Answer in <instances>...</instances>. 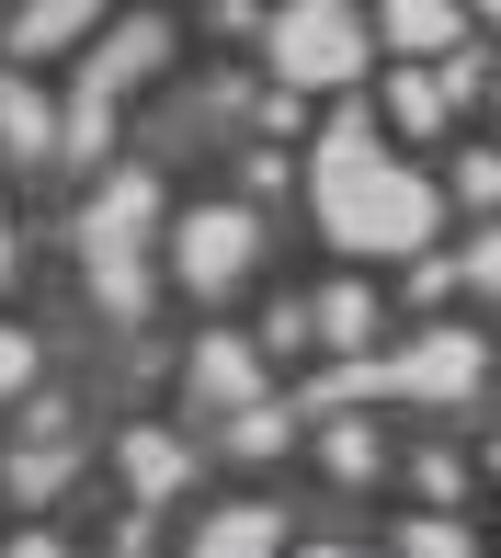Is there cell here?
Returning <instances> with one entry per match:
<instances>
[{
    "label": "cell",
    "mask_w": 501,
    "mask_h": 558,
    "mask_svg": "<svg viewBox=\"0 0 501 558\" xmlns=\"http://www.w3.org/2000/svg\"><path fill=\"white\" fill-rule=\"evenodd\" d=\"M319 217H331L342 251H421L433 217H444V194L421 183V171H388V160H376V125L342 114L331 160H319Z\"/></svg>",
    "instance_id": "obj_1"
},
{
    "label": "cell",
    "mask_w": 501,
    "mask_h": 558,
    "mask_svg": "<svg viewBox=\"0 0 501 558\" xmlns=\"http://www.w3.org/2000/svg\"><path fill=\"white\" fill-rule=\"evenodd\" d=\"M125 478H137L148 501H160V490H183V445H171V434H125Z\"/></svg>",
    "instance_id": "obj_10"
},
{
    "label": "cell",
    "mask_w": 501,
    "mask_h": 558,
    "mask_svg": "<svg viewBox=\"0 0 501 558\" xmlns=\"http://www.w3.org/2000/svg\"><path fill=\"white\" fill-rule=\"evenodd\" d=\"M148 58H160V23H125V35L103 46V58H91V81H81V104H114V92H125V81H137V69H148Z\"/></svg>",
    "instance_id": "obj_7"
},
{
    "label": "cell",
    "mask_w": 501,
    "mask_h": 558,
    "mask_svg": "<svg viewBox=\"0 0 501 558\" xmlns=\"http://www.w3.org/2000/svg\"><path fill=\"white\" fill-rule=\"evenodd\" d=\"M0 263H12V228H0Z\"/></svg>",
    "instance_id": "obj_19"
},
{
    "label": "cell",
    "mask_w": 501,
    "mask_h": 558,
    "mask_svg": "<svg viewBox=\"0 0 501 558\" xmlns=\"http://www.w3.org/2000/svg\"><path fill=\"white\" fill-rule=\"evenodd\" d=\"M331 478H376V434H365V422L331 434Z\"/></svg>",
    "instance_id": "obj_14"
},
{
    "label": "cell",
    "mask_w": 501,
    "mask_h": 558,
    "mask_svg": "<svg viewBox=\"0 0 501 558\" xmlns=\"http://www.w3.org/2000/svg\"><path fill=\"white\" fill-rule=\"evenodd\" d=\"M388 35L399 46H444L456 35V0H388Z\"/></svg>",
    "instance_id": "obj_11"
},
{
    "label": "cell",
    "mask_w": 501,
    "mask_h": 558,
    "mask_svg": "<svg viewBox=\"0 0 501 558\" xmlns=\"http://www.w3.org/2000/svg\"><path fill=\"white\" fill-rule=\"evenodd\" d=\"M411 558H467V536L456 524H411Z\"/></svg>",
    "instance_id": "obj_16"
},
{
    "label": "cell",
    "mask_w": 501,
    "mask_h": 558,
    "mask_svg": "<svg viewBox=\"0 0 501 558\" xmlns=\"http://www.w3.org/2000/svg\"><path fill=\"white\" fill-rule=\"evenodd\" d=\"M273 547H285V524H273L262 501H240V513H217L206 536H194V558H273Z\"/></svg>",
    "instance_id": "obj_6"
},
{
    "label": "cell",
    "mask_w": 501,
    "mask_h": 558,
    "mask_svg": "<svg viewBox=\"0 0 501 558\" xmlns=\"http://www.w3.org/2000/svg\"><path fill=\"white\" fill-rule=\"evenodd\" d=\"M399 388H421V399H467V388H479V342H467V331H433L411 365H399Z\"/></svg>",
    "instance_id": "obj_5"
},
{
    "label": "cell",
    "mask_w": 501,
    "mask_h": 558,
    "mask_svg": "<svg viewBox=\"0 0 501 558\" xmlns=\"http://www.w3.org/2000/svg\"><path fill=\"white\" fill-rule=\"evenodd\" d=\"M467 286H501V240H479V251H467Z\"/></svg>",
    "instance_id": "obj_17"
},
{
    "label": "cell",
    "mask_w": 501,
    "mask_h": 558,
    "mask_svg": "<svg viewBox=\"0 0 501 558\" xmlns=\"http://www.w3.org/2000/svg\"><path fill=\"white\" fill-rule=\"evenodd\" d=\"M23 376H35V342H23V331H0V399H12Z\"/></svg>",
    "instance_id": "obj_15"
},
{
    "label": "cell",
    "mask_w": 501,
    "mask_h": 558,
    "mask_svg": "<svg viewBox=\"0 0 501 558\" xmlns=\"http://www.w3.org/2000/svg\"><path fill=\"white\" fill-rule=\"evenodd\" d=\"M490 12H501V0H490Z\"/></svg>",
    "instance_id": "obj_21"
},
{
    "label": "cell",
    "mask_w": 501,
    "mask_h": 558,
    "mask_svg": "<svg viewBox=\"0 0 501 558\" xmlns=\"http://www.w3.org/2000/svg\"><path fill=\"white\" fill-rule=\"evenodd\" d=\"M12 558H69V547L58 536H12Z\"/></svg>",
    "instance_id": "obj_18"
},
{
    "label": "cell",
    "mask_w": 501,
    "mask_h": 558,
    "mask_svg": "<svg viewBox=\"0 0 501 558\" xmlns=\"http://www.w3.org/2000/svg\"><path fill=\"white\" fill-rule=\"evenodd\" d=\"M273 69H285V81H354L365 69V23L342 12V0H296V12L273 23Z\"/></svg>",
    "instance_id": "obj_3"
},
{
    "label": "cell",
    "mask_w": 501,
    "mask_h": 558,
    "mask_svg": "<svg viewBox=\"0 0 501 558\" xmlns=\"http://www.w3.org/2000/svg\"><path fill=\"white\" fill-rule=\"evenodd\" d=\"M0 137H12V148H46V104L23 81H0Z\"/></svg>",
    "instance_id": "obj_13"
},
{
    "label": "cell",
    "mask_w": 501,
    "mask_h": 558,
    "mask_svg": "<svg viewBox=\"0 0 501 558\" xmlns=\"http://www.w3.org/2000/svg\"><path fill=\"white\" fill-rule=\"evenodd\" d=\"M388 114L411 125V137H421V125H444V81H421V69H399V81H388Z\"/></svg>",
    "instance_id": "obj_12"
},
{
    "label": "cell",
    "mask_w": 501,
    "mask_h": 558,
    "mask_svg": "<svg viewBox=\"0 0 501 558\" xmlns=\"http://www.w3.org/2000/svg\"><path fill=\"white\" fill-rule=\"evenodd\" d=\"M171 263H183V286H194V296L240 286V263H250V217H240V206H217V217H183Z\"/></svg>",
    "instance_id": "obj_4"
},
{
    "label": "cell",
    "mask_w": 501,
    "mask_h": 558,
    "mask_svg": "<svg viewBox=\"0 0 501 558\" xmlns=\"http://www.w3.org/2000/svg\"><path fill=\"white\" fill-rule=\"evenodd\" d=\"M250 388H262V376H250V342H194V399H229L240 411Z\"/></svg>",
    "instance_id": "obj_8"
},
{
    "label": "cell",
    "mask_w": 501,
    "mask_h": 558,
    "mask_svg": "<svg viewBox=\"0 0 501 558\" xmlns=\"http://www.w3.org/2000/svg\"><path fill=\"white\" fill-rule=\"evenodd\" d=\"M148 217H160V194H148V183H114L103 194V206H91L81 217V251H91V286H103V308L114 319H137V240H148Z\"/></svg>",
    "instance_id": "obj_2"
},
{
    "label": "cell",
    "mask_w": 501,
    "mask_h": 558,
    "mask_svg": "<svg viewBox=\"0 0 501 558\" xmlns=\"http://www.w3.org/2000/svg\"><path fill=\"white\" fill-rule=\"evenodd\" d=\"M319 558H354V547H319Z\"/></svg>",
    "instance_id": "obj_20"
},
{
    "label": "cell",
    "mask_w": 501,
    "mask_h": 558,
    "mask_svg": "<svg viewBox=\"0 0 501 558\" xmlns=\"http://www.w3.org/2000/svg\"><path fill=\"white\" fill-rule=\"evenodd\" d=\"M91 12H103V0H23V12H12V46H69Z\"/></svg>",
    "instance_id": "obj_9"
}]
</instances>
